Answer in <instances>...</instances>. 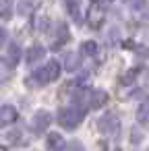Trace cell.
Returning <instances> with one entry per match:
<instances>
[{"instance_id": "10", "label": "cell", "mask_w": 149, "mask_h": 151, "mask_svg": "<svg viewBox=\"0 0 149 151\" xmlns=\"http://www.w3.org/2000/svg\"><path fill=\"white\" fill-rule=\"evenodd\" d=\"M42 56H44V48H42V46H33V48L27 52V62H29V64H31V62H37Z\"/></svg>"}, {"instance_id": "16", "label": "cell", "mask_w": 149, "mask_h": 151, "mask_svg": "<svg viewBox=\"0 0 149 151\" xmlns=\"http://www.w3.org/2000/svg\"><path fill=\"white\" fill-rule=\"evenodd\" d=\"M9 141H13V143H21V132L17 130H13V132H9Z\"/></svg>"}, {"instance_id": "8", "label": "cell", "mask_w": 149, "mask_h": 151, "mask_svg": "<svg viewBox=\"0 0 149 151\" xmlns=\"http://www.w3.org/2000/svg\"><path fill=\"white\" fill-rule=\"evenodd\" d=\"M64 9H66V13L73 19H77L81 23V4L77 2V0H64Z\"/></svg>"}, {"instance_id": "12", "label": "cell", "mask_w": 149, "mask_h": 151, "mask_svg": "<svg viewBox=\"0 0 149 151\" xmlns=\"http://www.w3.org/2000/svg\"><path fill=\"white\" fill-rule=\"evenodd\" d=\"M81 52L85 56H93V54H97V44L95 42H85V44H81Z\"/></svg>"}, {"instance_id": "14", "label": "cell", "mask_w": 149, "mask_h": 151, "mask_svg": "<svg viewBox=\"0 0 149 151\" xmlns=\"http://www.w3.org/2000/svg\"><path fill=\"white\" fill-rule=\"evenodd\" d=\"M56 46H60V44H64L66 40H68V29H66V25H58V33H56Z\"/></svg>"}, {"instance_id": "5", "label": "cell", "mask_w": 149, "mask_h": 151, "mask_svg": "<svg viewBox=\"0 0 149 151\" xmlns=\"http://www.w3.org/2000/svg\"><path fill=\"white\" fill-rule=\"evenodd\" d=\"M106 101H108V93L101 91V89H91L89 95H87V108L97 110V108H101Z\"/></svg>"}, {"instance_id": "4", "label": "cell", "mask_w": 149, "mask_h": 151, "mask_svg": "<svg viewBox=\"0 0 149 151\" xmlns=\"http://www.w3.org/2000/svg\"><path fill=\"white\" fill-rule=\"evenodd\" d=\"M50 122H52V114H50V112H46V110H40V112H35V114H33L31 128H33L35 132H44V130L50 126Z\"/></svg>"}, {"instance_id": "17", "label": "cell", "mask_w": 149, "mask_h": 151, "mask_svg": "<svg viewBox=\"0 0 149 151\" xmlns=\"http://www.w3.org/2000/svg\"><path fill=\"white\" fill-rule=\"evenodd\" d=\"M128 4H130L132 9H143V6H145V0H128Z\"/></svg>"}, {"instance_id": "9", "label": "cell", "mask_w": 149, "mask_h": 151, "mask_svg": "<svg viewBox=\"0 0 149 151\" xmlns=\"http://www.w3.org/2000/svg\"><path fill=\"white\" fill-rule=\"evenodd\" d=\"M101 19H104V13L99 11V6H91L89 17H87L89 25H91V27H99V25H101Z\"/></svg>"}, {"instance_id": "1", "label": "cell", "mask_w": 149, "mask_h": 151, "mask_svg": "<svg viewBox=\"0 0 149 151\" xmlns=\"http://www.w3.org/2000/svg\"><path fill=\"white\" fill-rule=\"evenodd\" d=\"M83 110H79L77 106H68V108H60L58 110V124L64 126L66 130H73L81 124L83 120Z\"/></svg>"}, {"instance_id": "3", "label": "cell", "mask_w": 149, "mask_h": 151, "mask_svg": "<svg viewBox=\"0 0 149 151\" xmlns=\"http://www.w3.org/2000/svg\"><path fill=\"white\" fill-rule=\"evenodd\" d=\"M97 128H99L104 134H114V132H118V128H120L118 116H116V114H106V116H101V118L97 120Z\"/></svg>"}, {"instance_id": "13", "label": "cell", "mask_w": 149, "mask_h": 151, "mask_svg": "<svg viewBox=\"0 0 149 151\" xmlns=\"http://www.w3.org/2000/svg\"><path fill=\"white\" fill-rule=\"evenodd\" d=\"M46 143H48V147H52V149H56V147H62V137H60L58 132H52V134H48Z\"/></svg>"}, {"instance_id": "11", "label": "cell", "mask_w": 149, "mask_h": 151, "mask_svg": "<svg viewBox=\"0 0 149 151\" xmlns=\"http://www.w3.org/2000/svg\"><path fill=\"white\" fill-rule=\"evenodd\" d=\"M137 120H139L141 124H149V106H147V104H143V106L139 108V112H137Z\"/></svg>"}, {"instance_id": "18", "label": "cell", "mask_w": 149, "mask_h": 151, "mask_svg": "<svg viewBox=\"0 0 149 151\" xmlns=\"http://www.w3.org/2000/svg\"><path fill=\"white\" fill-rule=\"evenodd\" d=\"M6 35H9V33H6V29H0V46L6 42Z\"/></svg>"}, {"instance_id": "15", "label": "cell", "mask_w": 149, "mask_h": 151, "mask_svg": "<svg viewBox=\"0 0 149 151\" xmlns=\"http://www.w3.org/2000/svg\"><path fill=\"white\" fill-rule=\"evenodd\" d=\"M64 66H66V70H75L77 68V56L75 54H66L64 56Z\"/></svg>"}, {"instance_id": "6", "label": "cell", "mask_w": 149, "mask_h": 151, "mask_svg": "<svg viewBox=\"0 0 149 151\" xmlns=\"http://www.w3.org/2000/svg\"><path fill=\"white\" fill-rule=\"evenodd\" d=\"M17 118H19L17 108H13V106H0V126H9Z\"/></svg>"}, {"instance_id": "2", "label": "cell", "mask_w": 149, "mask_h": 151, "mask_svg": "<svg viewBox=\"0 0 149 151\" xmlns=\"http://www.w3.org/2000/svg\"><path fill=\"white\" fill-rule=\"evenodd\" d=\"M58 75H60V66H58V62H48V64H44L42 68H37L35 73H33V79H35V83L37 85H46V83H52V81H56L58 79Z\"/></svg>"}, {"instance_id": "7", "label": "cell", "mask_w": 149, "mask_h": 151, "mask_svg": "<svg viewBox=\"0 0 149 151\" xmlns=\"http://www.w3.org/2000/svg\"><path fill=\"white\" fill-rule=\"evenodd\" d=\"M19 58H21V48H19L17 44H13V46L6 50V54H2V64L9 66V68H13V66H17Z\"/></svg>"}]
</instances>
